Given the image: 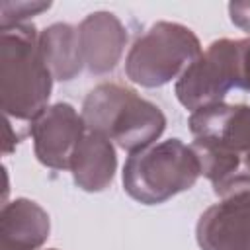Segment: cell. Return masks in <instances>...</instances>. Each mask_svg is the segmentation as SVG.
Masks as SVG:
<instances>
[{
	"mask_svg": "<svg viewBox=\"0 0 250 250\" xmlns=\"http://www.w3.org/2000/svg\"><path fill=\"white\" fill-rule=\"evenodd\" d=\"M47 250H57V248H47Z\"/></svg>",
	"mask_w": 250,
	"mask_h": 250,
	"instance_id": "18",
	"label": "cell"
},
{
	"mask_svg": "<svg viewBox=\"0 0 250 250\" xmlns=\"http://www.w3.org/2000/svg\"><path fill=\"white\" fill-rule=\"evenodd\" d=\"M39 51L53 80L68 82L84 68L78 29L70 23H53L39 31Z\"/></svg>",
	"mask_w": 250,
	"mask_h": 250,
	"instance_id": "12",
	"label": "cell"
},
{
	"mask_svg": "<svg viewBox=\"0 0 250 250\" xmlns=\"http://www.w3.org/2000/svg\"><path fill=\"white\" fill-rule=\"evenodd\" d=\"M246 250H250V248H246Z\"/></svg>",
	"mask_w": 250,
	"mask_h": 250,
	"instance_id": "19",
	"label": "cell"
},
{
	"mask_svg": "<svg viewBox=\"0 0 250 250\" xmlns=\"http://www.w3.org/2000/svg\"><path fill=\"white\" fill-rule=\"evenodd\" d=\"M236 41H213L176 80L174 92L178 102L189 111L221 104L229 90L236 86Z\"/></svg>",
	"mask_w": 250,
	"mask_h": 250,
	"instance_id": "5",
	"label": "cell"
},
{
	"mask_svg": "<svg viewBox=\"0 0 250 250\" xmlns=\"http://www.w3.org/2000/svg\"><path fill=\"white\" fill-rule=\"evenodd\" d=\"M37 160L51 170H68L74 148L86 135L82 115L74 105L59 102L43 109L29 127Z\"/></svg>",
	"mask_w": 250,
	"mask_h": 250,
	"instance_id": "6",
	"label": "cell"
},
{
	"mask_svg": "<svg viewBox=\"0 0 250 250\" xmlns=\"http://www.w3.org/2000/svg\"><path fill=\"white\" fill-rule=\"evenodd\" d=\"M76 29L84 66L92 74L111 72L121 61L127 45V29L119 18L105 10L92 12Z\"/></svg>",
	"mask_w": 250,
	"mask_h": 250,
	"instance_id": "8",
	"label": "cell"
},
{
	"mask_svg": "<svg viewBox=\"0 0 250 250\" xmlns=\"http://www.w3.org/2000/svg\"><path fill=\"white\" fill-rule=\"evenodd\" d=\"M197 35L176 21H156L135 39L125 57V74L143 88H160L201 55Z\"/></svg>",
	"mask_w": 250,
	"mask_h": 250,
	"instance_id": "4",
	"label": "cell"
},
{
	"mask_svg": "<svg viewBox=\"0 0 250 250\" xmlns=\"http://www.w3.org/2000/svg\"><path fill=\"white\" fill-rule=\"evenodd\" d=\"M80 115L86 131L107 137L129 154L154 145L166 129V117L156 104L115 82L92 88L82 102Z\"/></svg>",
	"mask_w": 250,
	"mask_h": 250,
	"instance_id": "2",
	"label": "cell"
},
{
	"mask_svg": "<svg viewBox=\"0 0 250 250\" xmlns=\"http://www.w3.org/2000/svg\"><path fill=\"white\" fill-rule=\"evenodd\" d=\"M189 133L193 139L219 143L238 154L250 150V105L246 104H213L191 111Z\"/></svg>",
	"mask_w": 250,
	"mask_h": 250,
	"instance_id": "9",
	"label": "cell"
},
{
	"mask_svg": "<svg viewBox=\"0 0 250 250\" xmlns=\"http://www.w3.org/2000/svg\"><path fill=\"white\" fill-rule=\"evenodd\" d=\"M229 16H230V21L238 29H242L250 35V0L230 2L229 4Z\"/></svg>",
	"mask_w": 250,
	"mask_h": 250,
	"instance_id": "15",
	"label": "cell"
},
{
	"mask_svg": "<svg viewBox=\"0 0 250 250\" xmlns=\"http://www.w3.org/2000/svg\"><path fill=\"white\" fill-rule=\"evenodd\" d=\"M74 184L88 193H98L109 188L117 170V154L113 143L100 135L86 131L70 158Z\"/></svg>",
	"mask_w": 250,
	"mask_h": 250,
	"instance_id": "11",
	"label": "cell"
},
{
	"mask_svg": "<svg viewBox=\"0 0 250 250\" xmlns=\"http://www.w3.org/2000/svg\"><path fill=\"white\" fill-rule=\"evenodd\" d=\"M195 238L201 250L250 248V191L223 197L207 207L195 225Z\"/></svg>",
	"mask_w": 250,
	"mask_h": 250,
	"instance_id": "7",
	"label": "cell"
},
{
	"mask_svg": "<svg viewBox=\"0 0 250 250\" xmlns=\"http://www.w3.org/2000/svg\"><path fill=\"white\" fill-rule=\"evenodd\" d=\"M244 166H246V170L250 172V150L244 154Z\"/></svg>",
	"mask_w": 250,
	"mask_h": 250,
	"instance_id": "17",
	"label": "cell"
},
{
	"mask_svg": "<svg viewBox=\"0 0 250 250\" xmlns=\"http://www.w3.org/2000/svg\"><path fill=\"white\" fill-rule=\"evenodd\" d=\"M51 232L47 211L27 197H18L4 203L0 215L2 250H37Z\"/></svg>",
	"mask_w": 250,
	"mask_h": 250,
	"instance_id": "10",
	"label": "cell"
},
{
	"mask_svg": "<svg viewBox=\"0 0 250 250\" xmlns=\"http://www.w3.org/2000/svg\"><path fill=\"white\" fill-rule=\"evenodd\" d=\"M199 176L191 146L180 139H168L129 154L123 166V189L143 205H160L191 189Z\"/></svg>",
	"mask_w": 250,
	"mask_h": 250,
	"instance_id": "3",
	"label": "cell"
},
{
	"mask_svg": "<svg viewBox=\"0 0 250 250\" xmlns=\"http://www.w3.org/2000/svg\"><path fill=\"white\" fill-rule=\"evenodd\" d=\"M236 61H238V78L236 88L250 92V37L236 41Z\"/></svg>",
	"mask_w": 250,
	"mask_h": 250,
	"instance_id": "14",
	"label": "cell"
},
{
	"mask_svg": "<svg viewBox=\"0 0 250 250\" xmlns=\"http://www.w3.org/2000/svg\"><path fill=\"white\" fill-rule=\"evenodd\" d=\"M20 143V135H12V121L6 117V139H4V154H10Z\"/></svg>",
	"mask_w": 250,
	"mask_h": 250,
	"instance_id": "16",
	"label": "cell"
},
{
	"mask_svg": "<svg viewBox=\"0 0 250 250\" xmlns=\"http://www.w3.org/2000/svg\"><path fill=\"white\" fill-rule=\"evenodd\" d=\"M51 8V2H37V0H31V2H2L0 4V10H2V16H0V27L2 29H8V27H14V25H21L25 23L27 18H33L45 10Z\"/></svg>",
	"mask_w": 250,
	"mask_h": 250,
	"instance_id": "13",
	"label": "cell"
},
{
	"mask_svg": "<svg viewBox=\"0 0 250 250\" xmlns=\"http://www.w3.org/2000/svg\"><path fill=\"white\" fill-rule=\"evenodd\" d=\"M53 76L31 23L0 31V98L8 119L33 121L49 105Z\"/></svg>",
	"mask_w": 250,
	"mask_h": 250,
	"instance_id": "1",
	"label": "cell"
}]
</instances>
